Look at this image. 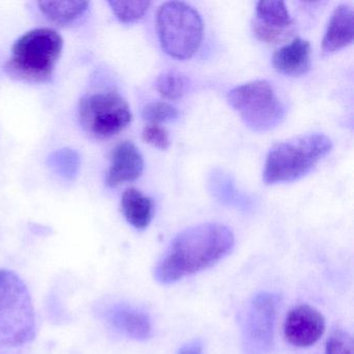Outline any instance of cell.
<instances>
[{
	"label": "cell",
	"instance_id": "obj_1",
	"mask_svg": "<svg viewBox=\"0 0 354 354\" xmlns=\"http://www.w3.org/2000/svg\"><path fill=\"white\" fill-rule=\"evenodd\" d=\"M233 232L221 223H208L186 229L171 242L155 268L156 281L177 283L223 260L234 246Z\"/></svg>",
	"mask_w": 354,
	"mask_h": 354
},
{
	"label": "cell",
	"instance_id": "obj_2",
	"mask_svg": "<svg viewBox=\"0 0 354 354\" xmlns=\"http://www.w3.org/2000/svg\"><path fill=\"white\" fill-rule=\"evenodd\" d=\"M61 35L51 28H36L20 37L12 47L6 71L11 77L43 84L53 77L63 53Z\"/></svg>",
	"mask_w": 354,
	"mask_h": 354
},
{
	"label": "cell",
	"instance_id": "obj_3",
	"mask_svg": "<svg viewBox=\"0 0 354 354\" xmlns=\"http://www.w3.org/2000/svg\"><path fill=\"white\" fill-rule=\"evenodd\" d=\"M333 148V142L322 133L306 134L271 149L265 162L263 179L266 184L292 182L310 173Z\"/></svg>",
	"mask_w": 354,
	"mask_h": 354
},
{
	"label": "cell",
	"instance_id": "obj_4",
	"mask_svg": "<svg viewBox=\"0 0 354 354\" xmlns=\"http://www.w3.org/2000/svg\"><path fill=\"white\" fill-rule=\"evenodd\" d=\"M35 335L36 317L28 287L14 271L0 269V342L21 346Z\"/></svg>",
	"mask_w": 354,
	"mask_h": 354
},
{
	"label": "cell",
	"instance_id": "obj_5",
	"mask_svg": "<svg viewBox=\"0 0 354 354\" xmlns=\"http://www.w3.org/2000/svg\"><path fill=\"white\" fill-rule=\"evenodd\" d=\"M156 26L161 48L174 59H189L202 43V17L188 3L169 1L161 5L157 11Z\"/></svg>",
	"mask_w": 354,
	"mask_h": 354
},
{
	"label": "cell",
	"instance_id": "obj_6",
	"mask_svg": "<svg viewBox=\"0 0 354 354\" xmlns=\"http://www.w3.org/2000/svg\"><path fill=\"white\" fill-rule=\"evenodd\" d=\"M230 105L254 131H267L281 124L285 106L266 80H254L236 86L227 94Z\"/></svg>",
	"mask_w": 354,
	"mask_h": 354
},
{
	"label": "cell",
	"instance_id": "obj_7",
	"mask_svg": "<svg viewBox=\"0 0 354 354\" xmlns=\"http://www.w3.org/2000/svg\"><path fill=\"white\" fill-rule=\"evenodd\" d=\"M78 115L82 128L99 140L117 136L132 121L129 104L115 92L84 97L80 100Z\"/></svg>",
	"mask_w": 354,
	"mask_h": 354
},
{
	"label": "cell",
	"instance_id": "obj_8",
	"mask_svg": "<svg viewBox=\"0 0 354 354\" xmlns=\"http://www.w3.org/2000/svg\"><path fill=\"white\" fill-rule=\"evenodd\" d=\"M279 297L269 292L254 296L242 319V354H269L272 349Z\"/></svg>",
	"mask_w": 354,
	"mask_h": 354
},
{
	"label": "cell",
	"instance_id": "obj_9",
	"mask_svg": "<svg viewBox=\"0 0 354 354\" xmlns=\"http://www.w3.org/2000/svg\"><path fill=\"white\" fill-rule=\"evenodd\" d=\"M254 36L269 45L288 42L295 32V24L286 3L277 0L259 1L252 24Z\"/></svg>",
	"mask_w": 354,
	"mask_h": 354
},
{
	"label": "cell",
	"instance_id": "obj_10",
	"mask_svg": "<svg viewBox=\"0 0 354 354\" xmlns=\"http://www.w3.org/2000/svg\"><path fill=\"white\" fill-rule=\"evenodd\" d=\"M325 330V319L314 306L300 304L290 310L283 324V335L291 345L306 348L314 345Z\"/></svg>",
	"mask_w": 354,
	"mask_h": 354
},
{
	"label": "cell",
	"instance_id": "obj_11",
	"mask_svg": "<svg viewBox=\"0 0 354 354\" xmlns=\"http://www.w3.org/2000/svg\"><path fill=\"white\" fill-rule=\"evenodd\" d=\"M144 158L136 145L122 142L111 153V165L106 175L109 187H118L126 182L136 181L144 171Z\"/></svg>",
	"mask_w": 354,
	"mask_h": 354
},
{
	"label": "cell",
	"instance_id": "obj_12",
	"mask_svg": "<svg viewBox=\"0 0 354 354\" xmlns=\"http://www.w3.org/2000/svg\"><path fill=\"white\" fill-rule=\"evenodd\" d=\"M111 326L138 341H146L152 335V324L148 315L129 306H113L106 313Z\"/></svg>",
	"mask_w": 354,
	"mask_h": 354
},
{
	"label": "cell",
	"instance_id": "obj_13",
	"mask_svg": "<svg viewBox=\"0 0 354 354\" xmlns=\"http://www.w3.org/2000/svg\"><path fill=\"white\" fill-rule=\"evenodd\" d=\"M310 44L308 41L296 38L275 51L272 65L279 73L287 76L306 74L310 67Z\"/></svg>",
	"mask_w": 354,
	"mask_h": 354
},
{
	"label": "cell",
	"instance_id": "obj_14",
	"mask_svg": "<svg viewBox=\"0 0 354 354\" xmlns=\"http://www.w3.org/2000/svg\"><path fill=\"white\" fill-rule=\"evenodd\" d=\"M353 10L348 5L339 6L335 10L322 40L323 53H335L353 42Z\"/></svg>",
	"mask_w": 354,
	"mask_h": 354
},
{
	"label": "cell",
	"instance_id": "obj_15",
	"mask_svg": "<svg viewBox=\"0 0 354 354\" xmlns=\"http://www.w3.org/2000/svg\"><path fill=\"white\" fill-rule=\"evenodd\" d=\"M122 211L126 221L138 230L149 227L154 213V204L136 188H128L122 196Z\"/></svg>",
	"mask_w": 354,
	"mask_h": 354
},
{
	"label": "cell",
	"instance_id": "obj_16",
	"mask_svg": "<svg viewBox=\"0 0 354 354\" xmlns=\"http://www.w3.org/2000/svg\"><path fill=\"white\" fill-rule=\"evenodd\" d=\"M88 1H40L39 9L57 26H68L88 10Z\"/></svg>",
	"mask_w": 354,
	"mask_h": 354
},
{
	"label": "cell",
	"instance_id": "obj_17",
	"mask_svg": "<svg viewBox=\"0 0 354 354\" xmlns=\"http://www.w3.org/2000/svg\"><path fill=\"white\" fill-rule=\"evenodd\" d=\"M187 78L178 71H167L156 80L159 94L169 100L181 98L187 90Z\"/></svg>",
	"mask_w": 354,
	"mask_h": 354
},
{
	"label": "cell",
	"instance_id": "obj_18",
	"mask_svg": "<svg viewBox=\"0 0 354 354\" xmlns=\"http://www.w3.org/2000/svg\"><path fill=\"white\" fill-rule=\"evenodd\" d=\"M113 14L123 24H133L142 19L149 8L150 1H109Z\"/></svg>",
	"mask_w": 354,
	"mask_h": 354
},
{
	"label": "cell",
	"instance_id": "obj_19",
	"mask_svg": "<svg viewBox=\"0 0 354 354\" xmlns=\"http://www.w3.org/2000/svg\"><path fill=\"white\" fill-rule=\"evenodd\" d=\"M178 111L175 106L167 102H152L142 109V118L150 124H159L176 119Z\"/></svg>",
	"mask_w": 354,
	"mask_h": 354
},
{
	"label": "cell",
	"instance_id": "obj_20",
	"mask_svg": "<svg viewBox=\"0 0 354 354\" xmlns=\"http://www.w3.org/2000/svg\"><path fill=\"white\" fill-rule=\"evenodd\" d=\"M325 354H353V339L347 331L335 330L327 339Z\"/></svg>",
	"mask_w": 354,
	"mask_h": 354
},
{
	"label": "cell",
	"instance_id": "obj_21",
	"mask_svg": "<svg viewBox=\"0 0 354 354\" xmlns=\"http://www.w3.org/2000/svg\"><path fill=\"white\" fill-rule=\"evenodd\" d=\"M142 140L155 148L165 150L171 145L169 134L165 128L156 124H149L142 130Z\"/></svg>",
	"mask_w": 354,
	"mask_h": 354
},
{
	"label": "cell",
	"instance_id": "obj_22",
	"mask_svg": "<svg viewBox=\"0 0 354 354\" xmlns=\"http://www.w3.org/2000/svg\"><path fill=\"white\" fill-rule=\"evenodd\" d=\"M179 354H203L202 342L196 339L186 344L180 349Z\"/></svg>",
	"mask_w": 354,
	"mask_h": 354
}]
</instances>
